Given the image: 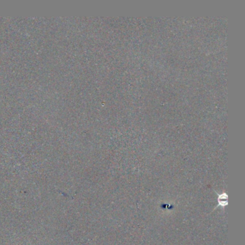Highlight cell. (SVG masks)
Masks as SVG:
<instances>
[{"label":"cell","instance_id":"obj_1","mask_svg":"<svg viewBox=\"0 0 245 245\" xmlns=\"http://www.w3.org/2000/svg\"><path fill=\"white\" fill-rule=\"evenodd\" d=\"M225 195L224 194H223V195H219V198L218 199V201H219V205H221L222 206H226L227 205V196L226 195H225V197H224Z\"/></svg>","mask_w":245,"mask_h":245}]
</instances>
